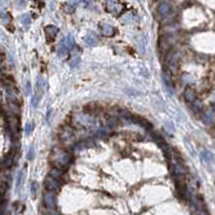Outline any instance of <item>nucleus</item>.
I'll return each mask as SVG.
<instances>
[{"label": "nucleus", "instance_id": "f3484780", "mask_svg": "<svg viewBox=\"0 0 215 215\" xmlns=\"http://www.w3.org/2000/svg\"><path fill=\"white\" fill-rule=\"evenodd\" d=\"M191 108H193L194 112H196V113H199V112L201 111V109H202V104H201L200 101L195 100V101L191 103Z\"/></svg>", "mask_w": 215, "mask_h": 215}, {"label": "nucleus", "instance_id": "7ed1b4c3", "mask_svg": "<svg viewBox=\"0 0 215 215\" xmlns=\"http://www.w3.org/2000/svg\"><path fill=\"white\" fill-rule=\"evenodd\" d=\"M36 85H37V90H36L35 97L32 98V104H33V106H37L40 101V99L42 98L43 93H44L45 90V85L46 84H45V81L42 77H39L37 83H36Z\"/></svg>", "mask_w": 215, "mask_h": 215}, {"label": "nucleus", "instance_id": "39448f33", "mask_svg": "<svg viewBox=\"0 0 215 215\" xmlns=\"http://www.w3.org/2000/svg\"><path fill=\"white\" fill-rule=\"evenodd\" d=\"M60 186L59 184V181L57 180V179H54L52 176H49L45 180L44 182V187L46 191H54L56 189H58Z\"/></svg>", "mask_w": 215, "mask_h": 215}, {"label": "nucleus", "instance_id": "4468645a", "mask_svg": "<svg viewBox=\"0 0 215 215\" xmlns=\"http://www.w3.org/2000/svg\"><path fill=\"white\" fill-rule=\"evenodd\" d=\"M200 159L203 163H209L213 160V154L209 151H203L200 155Z\"/></svg>", "mask_w": 215, "mask_h": 215}, {"label": "nucleus", "instance_id": "ddd939ff", "mask_svg": "<svg viewBox=\"0 0 215 215\" xmlns=\"http://www.w3.org/2000/svg\"><path fill=\"white\" fill-rule=\"evenodd\" d=\"M100 29H101L102 35L106 36V37H111V36L114 35V28L109 24H101L100 25Z\"/></svg>", "mask_w": 215, "mask_h": 215}, {"label": "nucleus", "instance_id": "4be33fe9", "mask_svg": "<svg viewBox=\"0 0 215 215\" xmlns=\"http://www.w3.org/2000/svg\"><path fill=\"white\" fill-rule=\"evenodd\" d=\"M26 92H27L28 95L31 93V88H30V84H29V83H27V85H26Z\"/></svg>", "mask_w": 215, "mask_h": 215}, {"label": "nucleus", "instance_id": "6ab92c4d", "mask_svg": "<svg viewBox=\"0 0 215 215\" xmlns=\"http://www.w3.org/2000/svg\"><path fill=\"white\" fill-rule=\"evenodd\" d=\"M37 189H38V185L36 182L31 184V193H32V196H36V193H37Z\"/></svg>", "mask_w": 215, "mask_h": 215}, {"label": "nucleus", "instance_id": "5701e85b", "mask_svg": "<svg viewBox=\"0 0 215 215\" xmlns=\"http://www.w3.org/2000/svg\"><path fill=\"white\" fill-rule=\"evenodd\" d=\"M22 178H23V172L20 173V175H18V179H17V186L21 184V182H22Z\"/></svg>", "mask_w": 215, "mask_h": 215}, {"label": "nucleus", "instance_id": "9d476101", "mask_svg": "<svg viewBox=\"0 0 215 215\" xmlns=\"http://www.w3.org/2000/svg\"><path fill=\"white\" fill-rule=\"evenodd\" d=\"M157 11H158V14L160 15L161 17H166V16L169 15V13L171 12V5L166 2L160 3L158 9H157Z\"/></svg>", "mask_w": 215, "mask_h": 215}, {"label": "nucleus", "instance_id": "2eb2a0df", "mask_svg": "<svg viewBox=\"0 0 215 215\" xmlns=\"http://www.w3.org/2000/svg\"><path fill=\"white\" fill-rule=\"evenodd\" d=\"M161 77H163V83H165V85H166V87L171 90V89L173 88V84H172V82H171V79L169 77V75L163 72Z\"/></svg>", "mask_w": 215, "mask_h": 215}, {"label": "nucleus", "instance_id": "f257e3e1", "mask_svg": "<svg viewBox=\"0 0 215 215\" xmlns=\"http://www.w3.org/2000/svg\"><path fill=\"white\" fill-rule=\"evenodd\" d=\"M52 161L54 163L55 168H58L60 170L68 168V166L71 163V155L68 152L64 151V150H59L56 148L53 152L52 155Z\"/></svg>", "mask_w": 215, "mask_h": 215}, {"label": "nucleus", "instance_id": "f8f14e48", "mask_svg": "<svg viewBox=\"0 0 215 215\" xmlns=\"http://www.w3.org/2000/svg\"><path fill=\"white\" fill-rule=\"evenodd\" d=\"M184 98H185V100L188 102V103H193V102L196 100L195 90L191 89V87H187V88L184 90Z\"/></svg>", "mask_w": 215, "mask_h": 215}, {"label": "nucleus", "instance_id": "dca6fc26", "mask_svg": "<svg viewBox=\"0 0 215 215\" xmlns=\"http://www.w3.org/2000/svg\"><path fill=\"white\" fill-rule=\"evenodd\" d=\"M49 176L59 180V179L62 176V171L58 168H55V169H53V170H51V172H49Z\"/></svg>", "mask_w": 215, "mask_h": 215}, {"label": "nucleus", "instance_id": "f03ea898", "mask_svg": "<svg viewBox=\"0 0 215 215\" xmlns=\"http://www.w3.org/2000/svg\"><path fill=\"white\" fill-rule=\"evenodd\" d=\"M74 47V40H73V37L71 35H68L67 37L62 39L59 43V46H58V54L60 56H64V55L67 54L69 51H71L72 49Z\"/></svg>", "mask_w": 215, "mask_h": 215}, {"label": "nucleus", "instance_id": "6e6552de", "mask_svg": "<svg viewBox=\"0 0 215 215\" xmlns=\"http://www.w3.org/2000/svg\"><path fill=\"white\" fill-rule=\"evenodd\" d=\"M44 31H45V36H46L47 40L51 41V40L55 39L57 32H58V28H57L56 26H53V25H49V26L45 27Z\"/></svg>", "mask_w": 215, "mask_h": 215}, {"label": "nucleus", "instance_id": "412c9836", "mask_svg": "<svg viewBox=\"0 0 215 215\" xmlns=\"http://www.w3.org/2000/svg\"><path fill=\"white\" fill-rule=\"evenodd\" d=\"M32 157H33V148H30V151H29V154H28V158L29 159H31Z\"/></svg>", "mask_w": 215, "mask_h": 215}, {"label": "nucleus", "instance_id": "423d86ee", "mask_svg": "<svg viewBox=\"0 0 215 215\" xmlns=\"http://www.w3.org/2000/svg\"><path fill=\"white\" fill-rule=\"evenodd\" d=\"M44 203L46 205V208L49 210H54L56 208V200H55V196L53 191H47L44 194Z\"/></svg>", "mask_w": 215, "mask_h": 215}, {"label": "nucleus", "instance_id": "20e7f679", "mask_svg": "<svg viewBox=\"0 0 215 215\" xmlns=\"http://www.w3.org/2000/svg\"><path fill=\"white\" fill-rule=\"evenodd\" d=\"M173 173L176 178H183L184 174L186 173V170L184 168V165L182 163V161L178 158H173Z\"/></svg>", "mask_w": 215, "mask_h": 215}, {"label": "nucleus", "instance_id": "0eeeda50", "mask_svg": "<svg viewBox=\"0 0 215 215\" xmlns=\"http://www.w3.org/2000/svg\"><path fill=\"white\" fill-rule=\"evenodd\" d=\"M60 138H62V141L64 142V143H71V141L73 140V132H72V129L68 128V127H65V128L62 130Z\"/></svg>", "mask_w": 215, "mask_h": 215}, {"label": "nucleus", "instance_id": "a211bd4d", "mask_svg": "<svg viewBox=\"0 0 215 215\" xmlns=\"http://www.w3.org/2000/svg\"><path fill=\"white\" fill-rule=\"evenodd\" d=\"M79 62H80V56H79V54H77V53L75 55L73 54V56H72L71 60H70V66H71L72 68L77 67V65H79Z\"/></svg>", "mask_w": 215, "mask_h": 215}, {"label": "nucleus", "instance_id": "9b49d317", "mask_svg": "<svg viewBox=\"0 0 215 215\" xmlns=\"http://www.w3.org/2000/svg\"><path fill=\"white\" fill-rule=\"evenodd\" d=\"M85 42L89 46H94L98 43V37L96 36V33L93 31H88L87 36L85 37Z\"/></svg>", "mask_w": 215, "mask_h": 215}, {"label": "nucleus", "instance_id": "1a4fd4ad", "mask_svg": "<svg viewBox=\"0 0 215 215\" xmlns=\"http://www.w3.org/2000/svg\"><path fill=\"white\" fill-rule=\"evenodd\" d=\"M215 119V110L214 109H211L209 111H207L204 114L202 115V121L205 125H210L214 122Z\"/></svg>", "mask_w": 215, "mask_h": 215}, {"label": "nucleus", "instance_id": "aec40b11", "mask_svg": "<svg viewBox=\"0 0 215 215\" xmlns=\"http://www.w3.org/2000/svg\"><path fill=\"white\" fill-rule=\"evenodd\" d=\"M32 128H33V125H32L31 123L30 124H28L27 125V127H26V134H30V132H31L32 131Z\"/></svg>", "mask_w": 215, "mask_h": 215}]
</instances>
